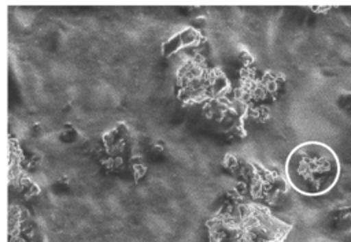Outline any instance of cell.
Masks as SVG:
<instances>
[{"mask_svg": "<svg viewBox=\"0 0 351 242\" xmlns=\"http://www.w3.org/2000/svg\"><path fill=\"white\" fill-rule=\"evenodd\" d=\"M287 179L303 196L318 197L335 187L340 178L336 152L324 142L307 141L289 153L285 164Z\"/></svg>", "mask_w": 351, "mask_h": 242, "instance_id": "cell-1", "label": "cell"}]
</instances>
